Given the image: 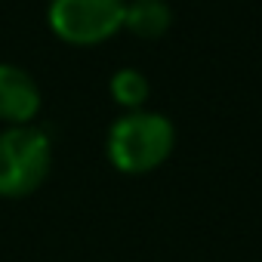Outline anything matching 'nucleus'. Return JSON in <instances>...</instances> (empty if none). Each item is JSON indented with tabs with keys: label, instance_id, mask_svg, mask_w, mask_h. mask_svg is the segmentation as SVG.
I'll list each match as a JSON object with an SVG mask.
<instances>
[{
	"label": "nucleus",
	"instance_id": "39448f33",
	"mask_svg": "<svg viewBox=\"0 0 262 262\" xmlns=\"http://www.w3.org/2000/svg\"><path fill=\"white\" fill-rule=\"evenodd\" d=\"M173 25L167 0H129L123 7V28L139 40H161Z\"/></svg>",
	"mask_w": 262,
	"mask_h": 262
},
{
	"label": "nucleus",
	"instance_id": "20e7f679",
	"mask_svg": "<svg viewBox=\"0 0 262 262\" xmlns=\"http://www.w3.org/2000/svg\"><path fill=\"white\" fill-rule=\"evenodd\" d=\"M40 111V86L37 80L19 68L0 62V120L10 126H28Z\"/></svg>",
	"mask_w": 262,
	"mask_h": 262
},
{
	"label": "nucleus",
	"instance_id": "f03ea898",
	"mask_svg": "<svg viewBox=\"0 0 262 262\" xmlns=\"http://www.w3.org/2000/svg\"><path fill=\"white\" fill-rule=\"evenodd\" d=\"M53 167V148L43 129L10 126L0 133V198H28L34 194Z\"/></svg>",
	"mask_w": 262,
	"mask_h": 262
},
{
	"label": "nucleus",
	"instance_id": "7ed1b4c3",
	"mask_svg": "<svg viewBox=\"0 0 262 262\" xmlns=\"http://www.w3.org/2000/svg\"><path fill=\"white\" fill-rule=\"evenodd\" d=\"M123 0H53L50 28L71 47H96L123 28Z\"/></svg>",
	"mask_w": 262,
	"mask_h": 262
},
{
	"label": "nucleus",
	"instance_id": "f257e3e1",
	"mask_svg": "<svg viewBox=\"0 0 262 262\" xmlns=\"http://www.w3.org/2000/svg\"><path fill=\"white\" fill-rule=\"evenodd\" d=\"M176 145L170 117L158 111H126L108 129V161L126 176H145L158 170Z\"/></svg>",
	"mask_w": 262,
	"mask_h": 262
},
{
	"label": "nucleus",
	"instance_id": "423d86ee",
	"mask_svg": "<svg viewBox=\"0 0 262 262\" xmlns=\"http://www.w3.org/2000/svg\"><path fill=\"white\" fill-rule=\"evenodd\" d=\"M148 93H151V83L136 68H120L111 77V96H114V102L123 105V108H129V111H139L145 105Z\"/></svg>",
	"mask_w": 262,
	"mask_h": 262
}]
</instances>
